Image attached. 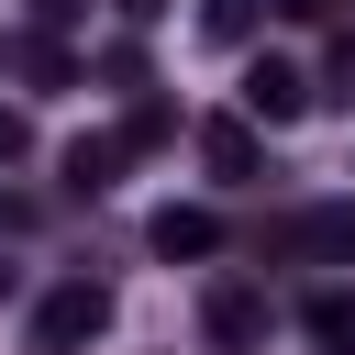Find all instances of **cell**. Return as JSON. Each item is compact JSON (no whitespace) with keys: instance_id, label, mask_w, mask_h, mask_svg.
Here are the masks:
<instances>
[{"instance_id":"obj_1","label":"cell","mask_w":355,"mask_h":355,"mask_svg":"<svg viewBox=\"0 0 355 355\" xmlns=\"http://www.w3.org/2000/svg\"><path fill=\"white\" fill-rule=\"evenodd\" d=\"M111 333V288L100 277H55L44 300H33V355H78V344H100Z\"/></svg>"},{"instance_id":"obj_2","label":"cell","mask_w":355,"mask_h":355,"mask_svg":"<svg viewBox=\"0 0 355 355\" xmlns=\"http://www.w3.org/2000/svg\"><path fill=\"white\" fill-rule=\"evenodd\" d=\"M277 255L288 266H355V200H300L277 222Z\"/></svg>"},{"instance_id":"obj_3","label":"cell","mask_w":355,"mask_h":355,"mask_svg":"<svg viewBox=\"0 0 355 355\" xmlns=\"http://www.w3.org/2000/svg\"><path fill=\"white\" fill-rule=\"evenodd\" d=\"M266 322H277V311H266V288H255V277H211V288H200V333H211L222 355H255V344H266Z\"/></svg>"},{"instance_id":"obj_4","label":"cell","mask_w":355,"mask_h":355,"mask_svg":"<svg viewBox=\"0 0 355 355\" xmlns=\"http://www.w3.org/2000/svg\"><path fill=\"white\" fill-rule=\"evenodd\" d=\"M300 111H311V78H300L288 55H255V67H244V122L277 133V122H300Z\"/></svg>"},{"instance_id":"obj_5","label":"cell","mask_w":355,"mask_h":355,"mask_svg":"<svg viewBox=\"0 0 355 355\" xmlns=\"http://www.w3.org/2000/svg\"><path fill=\"white\" fill-rule=\"evenodd\" d=\"M144 244H155L166 266H200V255H222V211H200V200H166V211L144 222Z\"/></svg>"},{"instance_id":"obj_6","label":"cell","mask_w":355,"mask_h":355,"mask_svg":"<svg viewBox=\"0 0 355 355\" xmlns=\"http://www.w3.org/2000/svg\"><path fill=\"white\" fill-rule=\"evenodd\" d=\"M300 333H311V355H355V277H322L300 300Z\"/></svg>"},{"instance_id":"obj_7","label":"cell","mask_w":355,"mask_h":355,"mask_svg":"<svg viewBox=\"0 0 355 355\" xmlns=\"http://www.w3.org/2000/svg\"><path fill=\"white\" fill-rule=\"evenodd\" d=\"M200 155H211V178H233V189H244L255 166H266V144H255V122H244V111H222V122H200Z\"/></svg>"},{"instance_id":"obj_8","label":"cell","mask_w":355,"mask_h":355,"mask_svg":"<svg viewBox=\"0 0 355 355\" xmlns=\"http://www.w3.org/2000/svg\"><path fill=\"white\" fill-rule=\"evenodd\" d=\"M55 166H67V189H78V200H100V189H111V178L133 166V155H122V133H78V144H67Z\"/></svg>"},{"instance_id":"obj_9","label":"cell","mask_w":355,"mask_h":355,"mask_svg":"<svg viewBox=\"0 0 355 355\" xmlns=\"http://www.w3.org/2000/svg\"><path fill=\"white\" fill-rule=\"evenodd\" d=\"M111 133H122V155H144V144H178V100H155V89H133V111H122Z\"/></svg>"},{"instance_id":"obj_10","label":"cell","mask_w":355,"mask_h":355,"mask_svg":"<svg viewBox=\"0 0 355 355\" xmlns=\"http://www.w3.org/2000/svg\"><path fill=\"white\" fill-rule=\"evenodd\" d=\"M255 22H266V0H200V33H211L222 55H244V44H255Z\"/></svg>"},{"instance_id":"obj_11","label":"cell","mask_w":355,"mask_h":355,"mask_svg":"<svg viewBox=\"0 0 355 355\" xmlns=\"http://www.w3.org/2000/svg\"><path fill=\"white\" fill-rule=\"evenodd\" d=\"M22 78H33V89H78V55H67L55 33H33V44H22Z\"/></svg>"},{"instance_id":"obj_12","label":"cell","mask_w":355,"mask_h":355,"mask_svg":"<svg viewBox=\"0 0 355 355\" xmlns=\"http://www.w3.org/2000/svg\"><path fill=\"white\" fill-rule=\"evenodd\" d=\"M322 89H333V100H355V33H344V44H333V67L311 78V100H322Z\"/></svg>"},{"instance_id":"obj_13","label":"cell","mask_w":355,"mask_h":355,"mask_svg":"<svg viewBox=\"0 0 355 355\" xmlns=\"http://www.w3.org/2000/svg\"><path fill=\"white\" fill-rule=\"evenodd\" d=\"M22 155H33V122H22V111H0V166H22Z\"/></svg>"},{"instance_id":"obj_14","label":"cell","mask_w":355,"mask_h":355,"mask_svg":"<svg viewBox=\"0 0 355 355\" xmlns=\"http://www.w3.org/2000/svg\"><path fill=\"white\" fill-rule=\"evenodd\" d=\"M111 11H122V22H166V0H111Z\"/></svg>"},{"instance_id":"obj_15","label":"cell","mask_w":355,"mask_h":355,"mask_svg":"<svg viewBox=\"0 0 355 355\" xmlns=\"http://www.w3.org/2000/svg\"><path fill=\"white\" fill-rule=\"evenodd\" d=\"M33 11H44V22H78V11H89V0H33Z\"/></svg>"},{"instance_id":"obj_16","label":"cell","mask_w":355,"mask_h":355,"mask_svg":"<svg viewBox=\"0 0 355 355\" xmlns=\"http://www.w3.org/2000/svg\"><path fill=\"white\" fill-rule=\"evenodd\" d=\"M266 11H288V22H311V11H322V0H266Z\"/></svg>"},{"instance_id":"obj_17","label":"cell","mask_w":355,"mask_h":355,"mask_svg":"<svg viewBox=\"0 0 355 355\" xmlns=\"http://www.w3.org/2000/svg\"><path fill=\"white\" fill-rule=\"evenodd\" d=\"M11 288H22V266H0V300H11Z\"/></svg>"}]
</instances>
